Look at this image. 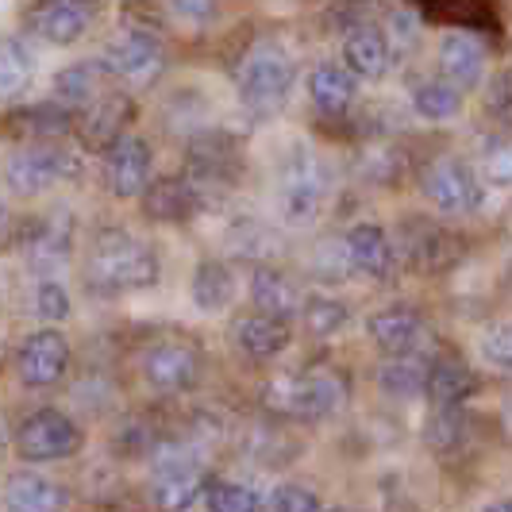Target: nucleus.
I'll return each instance as SVG.
<instances>
[{
    "label": "nucleus",
    "mask_w": 512,
    "mask_h": 512,
    "mask_svg": "<svg viewBox=\"0 0 512 512\" xmlns=\"http://www.w3.org/2000/svg\"><path fill=\"white\" fill-rule=\"evenodd\" d=\"M158 278H162V262L151 243L120 228H104L93 239V251L85 262V282L93 293H101V297L139 293V289L158 285Z\"/></svg>",
    "instance_id": "nucleus-1"
},
{
    "label": "nucleus",
    "mask_w": 512,
    "mask_h": 512,
    "mask_svg": "<svg viewBox=\"0 0 512 512\" xmlns=\"http://www.w3.org/2000/svg\"><path fill=\"white\" fill-rule=\"evenodd\" d=\"M347 382L335 370H301V374H278L262 389V405L274 416L293 420H320L343 409Z\"/></svg>",
    "instance_id": "nucleus-2"
},
{
    "label": "nucleus",
    "mask_w": 512,
    "mask_h": 512,
    "mask_svg": "<svg viewBox=\"0 0 512 512\" xmlns=\"http://www.w3.org/2000/svg\"><path fill=\"white\" fill-rule=\"evenodd\" d=\"M328 205V170L305 147L289 154L278 174V212L289 228H312Z\"/></svg>",
    "instance_id": "nucleus-3"
},
{
    "label": "nucleus",
    "mask_w": 512,
    "mask_h": 512,
    "mask_svg": "<svg viewBox=\"0 0 512 512\" xmlns=\"http://www.w3.org/2000/svg\"><path fill=\"white\" fill-rule=\"evenodd\" d=\"M293 58L282 43H255L239 66V97L251 112H278L293 89Z\"/></svg>",
    "instance_id": "nucleus-4"
},
{
    "label": "nucleus",
    "mask_w": 512,
    "mask_h": 512,
    "mask_svg": "<svg viewBox=\"0 0 512 512\" xmlns=\"http://www.w3.org/2000/svg\"><path fill=\"white\" fill-rule=\"evenodd\" d=\"M205 486H208L205 466L193 459L189 451H181L174 443H158V447H154V470H151L154 509L189 512L201 501Z\"/></svg>",
    "instance_id": "nucleus-5"
},
{
    "label": "nucleus",
    "mask_w": 512,
    "mask_h": 512,
    "mask_svg": "<svg viewBox=\"0 0 512 512\" xmlns=\"http://www.w3.org/2000/svg\"><path fill=\"white\" fill-rule=\"evenodd\" d=\"M74 174V158L58 143H27L4 162V181L16 197H39Z\"/></svg>",
    "instance_id": "nucleus-6"
},
{
    "label": "nucleus",
    "mask_w": 512,
    "mask_h": 512,
    "mask_svg": "<svg viewBox=\"0 0 512 512\" xmlns=\"http://www.w3.org/2000/svg\"><path fill=\"white\" fill-rule=\"evenodd\" d=\"M16 451L27 462H62L81 451V428H77L66 412L39 409L20 424Z\"/></svg>",
    "instance_id": "nucleus-7"
},
{
    "label": "nucleus",
    "mask_w": 512,
    "mask_h": 512,
    "mask_svg": "<svg viewBox=\"0 0 512 512\" xmlns=\"http://www.w3.org/2000/svg\"><path fill=\"white\" fill-rule=\"evenodd\" d=\"M201 366H205V359H201L197 343L162 339V343L147 347V355H143V382L162 397H174V393H185L201 382Z\"/></svg>",
    "instance_id": "nucleus-8"
},
{
    "label": "nucleus",
    "mask_w": 512,
    "mask_h": 512,
    "mask_svg": "<svg viewBox=\"0 0 512 512\" xmlns=\"http://www.w3.org/2000/svg\"><path fill=\"white\" fill-rule=\"evenodd\" d=\"M74 251V216L70 212H47L39 220H31L20 235V255L39 274V278H54Z\"/></svg>",
    "instance_id": "nucleus-9"
},
{
    "label": "nucleus",
    "mask_w": 512,
    "mask_h": 512,
    "mask_svg": "<svg viewBox=\"0 0 512 512\" xmlns=\"http://www.w3.org/2000/svg\"><path fill=\"white\" fill-rule=\"evenodd\" d=\"M424 197L443 212V216H470L486 201V189L478 174L459 162V158H439L424 174Z\"/></svg>",
    "instance_id": "nucleus-10"
},
{
    "label": "nucleus",
    "mask_w": 512,
    "mask_h": 512,
    "mask_svg": "<svg viewBox=\"0 0 512 512\" xmlns=\"http://www.w3.org/2000/svg\"><path fill=\"white\" fill-rule=\"evenodd\" d=\"M70 366V343L54 328H39L20 343L16 351V374L27 389H51L66 378Z\"/></svg>",
    "instance_id": "nucleus-11"
},
{
    "label": "nucleus",
    "mask_w": 512,
    "mask_h": 512,
    "mask_svg": "<svg viewBox=\"0 0 512 512\" xmlns=\"http://www.w3.org/2000/svg\"><path fill=\"white\" fill-rule=\"evenodd\" d=\"M151 170H154V154L151 143L124 131L116 143L104 147V181L116 197H139L147 185H151Z\"/></svg>",
    "instance_id": "nucleus-12"
},
{
    "label": "nucleus",
    "mask_w": 512,
    "mask_h": 512,
    "mask_svg": "<svg viewBox=\"0 0 512 512\" xmlns=\"http://www.w3.org/2000/svg\"><path fill=\"white\" fill-rule=\"evenodd\" d=\"M104 70H108V77H120L128 85H147L162 70V43L143 27H128L108 43Z\"/></svg>",
    "instance_id": "nucleus-13"
},
{
    "label": "nucleus",
    "mask_w": 512,
    "mask_h": 512,
    "mask_svg": "<svg viewBox=\"0 0 512 512\" xmlns=\"http://www.w3.org/2000/svg\"><path fill=\"white\" fill-rule=\"evenodd\" d=\"M366 335L370 343L382 351L385 359H401V355H416L424 335H428V324L424 316L409 305H389L378 308L370 320H366Z\"/></svg>",
    "instance_id": "nucleus-14"
},
{
    "label": "nucleus",
    "mask_w": 512,
    "mask_h": 512,
    "mask_svg": "<svg viewBox=\"0 0 512 512\" xmlns=\"http://www.w3.org/2000/svg\"><path fill=\"white\" fill-rule=\"evenodd\" d=\"M93 16H97L93 0H39L31 12V27L54 47H70L93 27Z\"/></svg>",
    "instance_id": "nucleus-15"
},
{
    "label": "nucleus",
    "mask_w": 512,
    "mask_h": 512,
    "mask_svg": "<svg viewBox=\"0 0 512 512\" xmlns=\"http://www.w3.org/2000/svg\"><path fill=\"white\" fill-rule=\"evenodd\" d=\"M131 120V101L128 97H120V93H101L93 104H85L81 108V116H77V135H81V143L89 147V151H104L108 143H116L124 128H128Z\"/></svg>",
    "instance_id": "nucleus-16"
},
{
    "label": "nucleus",
    "mask_w": 512,
    "mask_h": 512,
    "mask_svg": "<svg viewBox=\"0 0 512 512\" xmlns=\"http://www.w3.org/2000/svg\"><path fill=\"white\" fill-rule=\"evenodd\" d=\"M489 54L470 31H451L439 43V70L455 89H478L486 81Z\"/></svg>",
    "instance_id": "nucleus-17"
},
{
    "label": "nucleus",
    "mask_w": 512,
    "mask_h": 512,
    "mask_svg": "<svg viewBox=\"0 0 512 512\" xmlns=\"http://www.w3.org/2000/svg\"><path fill=\"white\" fill-rule=\"evenodd\" d=\"M0 501H4V512H66L70 497L54 478L24 470V474H12L4 482Z\"/></svg>",
    "instance_id": "nucleus-18"
},
{
    "label": "nucleus",
    "mask_w": 512,
    "mask_h": 512,
    "mask_svg": "<svg viewBox=\"0 0 512 512\" xmlns=\"http://www.w3.org/2000/svg\"><path fill=\"white\" fill-rule=\"evenodd\" d=\"M393 62V43L382 27H355L343 39V66L362 81H378L389 74Z\"/></svg>",
    "instance_id": "nucleus-19"
},
{
    "label": "nucleus",
    "mask_w": 512,
    "mask_h": 512,
    "mask_svg": "<svg viewBox=\"0 0 512 512\" xmlns=\"http://www.w3.org/2000/svg\"><path fill=\"white\" fill-rule=\"evenodd\" d=\"M139 197H143V212L151 220H158V224H181V220H189L197 212V205H201V189L189 178L151 181Z\"/></svg>",
    "instance_id": "nucleus-20"
},
{
    "label": "nucleus",
    "mask_w": 512,
    "mask_h": 512,
    "mask_svg": "<svg viewBox=\"0 0 512 512\" xmlns=\"http://www.w3.org/2000/svg\"><path fill=\"white\" fill-rule=\"evenodd\" d=\"M235 343L247 359H278L285 347L293 343V328L282 316H270V312H251L235 324Z\"/></svg>",
    "instance_id": "nucleus-21"
},
{
    "label": "nucleus",
    "mask_w": 512,
    "mask_h": 512,
    "mask_svg": "<svg viewBox=\"0 0 512 512\" xmlns=\"http://www.w3.org/2000/svg\"><path fill=\"white\" fill-rule=\"evenodd\" d=\"M343 247H347L355 274H366L374 282L393 274V243H389L385 228H378V224H355L343 235Z\"/></svg>",
    "instance_id": "nucleus-22"
},
{
    "label": "nucleus",
    "mask_w": 512,
    "mask_h": 512,
    "mask_svg": "<svg viewBox=\"0 0 512 512\" xmlns=\"http://www.w3.org/2000/svg\"><path fill=\"white\" fill-rule=\"evenodd\" d=\"M70 128H74V112L58 101L20 108V112H12L8 120H0V131H4V135L24 139V143H47L54 135H66Z\"/></svg>",
    "instance_id": "nucleus-23"
},
{
    "label": "nucleus",
    "mask_w": 512,
    "mask_h": 512,
    "mask_svg": "<svg viewBox=\"0 0 512 512\" xmlns=\"http://www.w3.org/2000/svg\"><path fill=\"white\" fill-rule=\"evenodd\" d=\"M424 393L432 405H466L470 397H478V374L459 359H436L428 362V378Z\"/></svg>",
    "instance_id": "nucleus-24"
},
{
    "label": "nucleus",
    "mask_w": 512,
    "mask_h": 512,
    "mask_svg": "<svg viewBox=\"0 0 512 512\" xmlns=\"http://www.w3.org/2000/svg\"><path fill=\"white\" fill-rule=\"evenodd\" d=\"M308 97L320 112L339 116L347 112L355 97H359V77L351 74L347 66H335V62H320L312 74H308Z\"/></svg>",
    "instance_id": "nucleus-25"
},
{
    "label": "nucleus",
    "mask_w": 512,
    "mask_h": 512,
    "mask_svg": "<svg viewBox=\"0 0 512 512\" xmlns=\"http://www.w3.org/2000/svg\"><path fill=\"white\" fill-rule=\"evenodd\" d=\"M235 170V147L228 143V135H197L189 143V174L197 189L212 185V181H228Z\"/></svg>",
    "instance_id": "nucleus-26"
},
{
    "label": "nucleus",
    "mask_w": 512,
    "mask_h": 512,
    "mask_svg": "<svg viewBox=\"0 0 512 512\" xmlns=\"http://www.w3.org/2000/svg\"><path fill=\"white\" fill-rule=\"evenodd\" d=\"M104 81H108L104 62H74L54 77V101L66 104L70 112H81L85 104H93L104 93Z\"/></svg>",
    "instance_id": "nucleus-27"
},
{
    "label": "nucleus",
    "mask_w": 512,
    "mask_h": 512,
    "mask_svg": "<svg viewBox=\"0 0 512 512\" xmlns=\"http://www.w3.org/2000/svg\"><path fill=\"white\" fill-rule=\"evenodd\" d=\"M251 301H255L258 312H270V316H282V320L301 312L297 285L289 282L282 270H274V266H258L255 274H251Z\"/></svg>",
    "instance_id": "nucleus-28"
},
{
    "label": "nucleus",
    "mask_w": 512,
    "mask_h": 512,
    "mask_svg": "<svg viewBox=\"0 0 512 512\" xmlns=\"http://www.w3.org/2000/svg\"><path fill=\"white\" fill-rule=\"evenodd\" d=\"M189 293H193V305L208 312V316L231 308V301H235V274H231V266L228 262H216V258L201 262L197 274H193Z\"/></svg>",
    "instance_id": "nucleus-29"
},
{
    "label": "nucleus",
    "mask_w": 512,
    "mask_h": 512,
    "mask_svg": "<svg viewBox=\"0 0 512 512\" xmlns=\"http://www.w3.org/2000/svg\"><path fill=\"white\" fill-rule=\"evenodd\" d=\"M428 447L436 451V455H459L466 451V443H470V412L462 409V405H439L432 412V420H428Z\"/></svg>",
    "instance_id": "nucleus-30"
},
{
    "label": "nucleus",
    "mask_w": 512,
    "mask_h": 512,
    "mask_svg": "<svg viewBox=\"0 0 512 512\" xmlns=\"http://www.w3.org/2000/svg\"><path fill=\"white\" fill-rule=\"evenodd\" d=\"M412 112H416L420 120H432V124L455 120L462 112V89H455L447 77L420 81V85L412 89Z\"/></svg>",
    "instance_id": "nucleus-31"
},
{
    "label": "nucleus",
    "mask_w": 512,
    "mask_h": 512,
    "mask_svg": "<svg viewBox=\"0 0 512 512\" xmlns=\"http://www.w3.org/2000/svg\"><path fill=\"white\" fill-rule=\"evenodd\" d=\"M31 77H35V54L27 51V43L20 39L0 43V101L24 97Z\"/></svg>",
    "instance_id": "nucleus-32"
},
{
    "label": "nucleus",
    "mask_w": 512,
    "mask_h": 512,
    "mask_svg": "<svg viewBox=\"0 0 512 512\" xmlns=\"http://www.w3.org/2000/svg\"><path fill=\"white\" fill-rule=\"evenodd\" d=\"M405 255L420 270H443V266H451V235L443 228L416 224L405 231Z\"/></svg>",
    "instance_id": "nucleus-33"
},
{
    "label": "nucleus",
    "mask_w": 512,
    "mask_h": 512,
    "mask_svg": "<svg viewBox=\"0 0 512 512\" xmlns=\"http://www.w3.org/2000/svg\"><path fill=\"white\" fill-rule=\"evenodd\" d=\"M301 320H305L308 335L332 339V335H339L351 324V312H347L343 301H335V297H312V301L301 305Z\"/></svg>",
    "instance_id": "nucleus-34"
},
{
    "label": "nucleus",
    "mask_w": 512,
    "mask_h": 512,
    "mask_svg": "<svg viewBox=\"0 0 512 512\" xmlns=\"http://www.w3.org/2000/svg\"><path fill=\"white\" fill-rule=\"evenodd\" d=\"M201 497L208 512H266V497L239 482H208Z\"/></svg>",
    "instance_id": "nucleus-35"
},
{
    "label": "nucleus",
    "mask_w": 512,
    "mask_h": 512,
    "mask_svg": "<svg viewBox=\"0 0 512 512\" xmlns=\"http://www.w3.org/2000/svg\"><path fill=\"white\" fill-rule=\"evenodd\" d=\"M424 378H428V359H416V355H401V359H389L378 382L385 393H397V397H416L424 393Z\"/></svg>",
    "instance_id": "nucleus-36"
},
{
    "label": "nucleus",
    "mask_w": 512,
    "mask_h": 512,
    "mask_svg": "<svg viewBox=\"0 0 512 512\" xmlns=\"http://www.w3.org/2000/svg\"><path fill=\"white\" fill-rule=\"evenodd\" d=\"M312 274H316V282H324V285H339L355 274L343 239H328V243H320V247L312 251Z\"/></svg>",
    "instance_id": "nucleus-37"
},
{
    "label": "nucleus",
    "mask_w": 512,
    "mask_h": 512,
    "mask_svg": "<svg viewBox=\"0 0 512 512\" xmlns=\"http://www.w3.org/2000/svg\"><path fill=\"white\" fill-rule=\"evenodd\" d=\"M31 308L43 324H58L70 316V293L58 278H39L35 282V297H31Z\"/></svg>",
    "instance_id": "nucleus-38"
},
{
    "label": "nucleus",
    "mask_w": 512,
    "mask_h": 512,
    "mask_svg": "<svg viewBox=\"0 0 512 512\" xmlns=\"http://www.w3.org/2000/svg\"><path fill=\"white\" fill-rule=\"evenodd\" d=\"M478 351H482V359H486L493 370H501V374H512V320H501V324H493V328L482 335Z\"/></svg>",
    "instance_id": "nucleus-39"
},
{
    "label": "nucleus",
    "mask_w": 512,
    "mask_h": 512,
    "mask_svg": "<svg viewBox=\"0 0 512 512\" xmlns=\"http://www.w3.org/2000/svg\"><path fill=\"white\" fill-rule=\"evenodd\" d=\"M266 512H324V501L308 486L285 482L266 497Z\"/></svg>",
    "instance_id": "nucleus-40"
},
{
    "label": "nucleus",
    "mask_w": 512,
    "mask_h": 512,
    "mask_svg": "<svg viewBox=\"0 0 512 512\" xmlns=\"http://www.w3.org/2000/svg\"><path fill=\"white\" fill-rule=\"evenodd\" d=\"M482 178L489 185H497V189H512V143L505 147H497V151L486 154V162H482Z\"/></svg>",
    "instance_id": "nucleus-41"
},
{
    "label": "nucleus",
    "mask_w": 512,
    "mask_h": 512,
    "mask_svg": "<svg viewBox=\"0 0 512 512\" xmlns=\"http://www.w3.org/2000/svg\"><path fill=\"white\" fill-rule=\"evenodd\" d=\"M231 243H235L239 255L247 258H262V247H274L266 228H258V224H239V228L231 231Z\"/></svg>",
    "instance_id": "nucleus-42"
},
{
    "label": "nucleus",
    "mask_w": 512,
    "mask_h": 512,
    "mask_svg": "<svg viewBox=\"0 0 512 512\" xmlns=\"http://www.w3.org/2000/svg\"><path fill=\"white\" fill-rule=\"evenodd\" d=\"M170 8H174V16L185 20V24H208L212 16H216V0H170Z\"/></svg>",
    "instance_id": "nucleus-43"
},
{
    "label": "nucleus",
    "mask_w": 512,
    "mask_h": 512,
    "mask_svg": "<svg viewBox=\"0 0 512 512\" xmlns=\"http://www.w3.org/2000/svg\"><path fill=\"white\" fill-rule=\"evenodd\" d=\"M482 512H512V497H501V501H489Z\"/></svg>",
    "instance_id": "nucleus-44"
},
{
    "label": "nucleus",
    "mask_w": 512,
    "mask_h": 512,
    "mask_svg": "<svg viewBox=\"0 0 512 512\" xmlns=\"http://www.w3.org/2000/svg\"><path fill=\"white\" fill-rule=\"evenodd\" d=\"M4 228H8V208H4V201H0V235H4Z\"/></svg>",
    "instance_id": "nucleus-45"
}]
</instances>
